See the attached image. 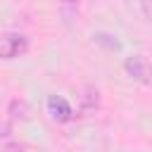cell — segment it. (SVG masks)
I'll return each instance as SVG.
<instances>
[{
    "instance_id": "cell-1",
    "label": "cell",
    "mask_w": 152,
    "mask_h": 152,
    "mask_svg": "<svg viewBox=\"0 0 152 152\" xmlns=\"http://www.w3.org/2000/svg\"><path fill=\"white\" fill-rule=\"evenodd\" d=\"M28 50V38L24 33L10 31L0 36V59H17Z\"/></svg>"
},
{
    "instance_id": "cell-2",
    "label": "cell",
    "mask_w": 152,
    "mask_h": 152,
    "mask_svg": "<svg viewBox=\"0 0 152 152\" xmlns=\"http://www.w3.org/2000/svg\"><path fill=\"white\" fill-rule=\"evenodd\" d=\"M124 69H126V74H128L133 81H138V83H142V86L150 83V64H147V57H145V55L138 52V55L126 57Z\"/></svg>"
},
{
    "instance_id": "cell-3",
    "label": "cell",
    "mask_w": 152,
    "mask_h": 152,
    "mask_svg": "<svg viewBox=\"0 0 152 152\" xmlns=\"http://www.w3.org/2000/svg\"><path fill=\"white\" fill-rule=\"evenodd\" d=\"M45 107H48V114H50L57 124H66V121L74 119V109H71L69 100L62 97V95H50L48 102H45Z\"/></svg>"
},
{
    "instance_id": "cell-4",
    "label": "cell",
    "mask_w": 152,
    "mask_h": 152,
    "mask_svg": "<svg viewBox=\"0 0 152 152\" xmlns=\"http://www.w3.org/2000/svg\"><path fill=\"white\" fill-rule=\"evenodd\" d=\"M78 100V112L81 114H95L97 107H100V90L93 88V86H83L76 95Z\"/></svg>"
},
{
    "instance_id": "cell-5",
    "label": "cell",
    "mask_w": 152,
    "mask_h": 152,
    "mask_svg": "<svg viewBox=\"0 0 152 152\" xmlns=\"http://www.w3.org/2000/svg\"><path fill=\"white\" fill-rule=\"evenodd\" d=\"M28 112H31V107L24 100H12V104H10V116L12 119H28Z\"/></svg>"
},
{
    "instance_id": "cell-6",
    "label": "cell",
    "mask_w": 152,
    "mask_h": 152,
    "mask_svg": "<svg viewBox=\"0 0 152 152\" xmlns=\"http://www.w3.org/2000/svg\"><path fill=\"white\" fill-rule=\"evenodd\" d=\"M140 2V12H142V19L147 21L150 19V0H138Z\"/></svg>"
},
{
    "instance_id": "cell-7",
    "label": "cell",
    "mask_w": 152,
    "mask_h": 152,
    "mask_svg": "<svg viewBox=\"0 0 152 152\" xmlns=\"http://www.w3.org/2000/svg\"><path fill=\"white\" fill-rule=\"evenodd\" d=\"M2 150H5V152H21L24 147H21L19 142H5V147H2Z\"/></svg>"
},
{
    "instance_id": "cell-8",
    "label": "cell",
    "mask_w": 152,
    "mask_h": 152,
    "mask_svg": "<svg viewBox=\"0 0 152 152\" xmlns=\"http://www.w3.org/2000/svg\"><path fill=\"white\" fill-rule=\"evenodd\" d=\"M64 2H71V5H76V2H78V0H64Z\"/></svg>"
}]
</instances>
